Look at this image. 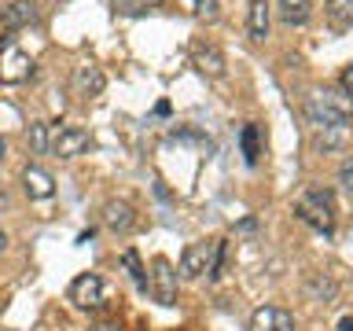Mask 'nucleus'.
I'll list each match as a JSON object with an SVG mask.
<instances>
[{
	"label": "nucleus",
	"mask_w": 353,
	"mask_h": 331,
	"mask_svg": "<svg viewBox=\"0 0 353 331\" xmlns=\"http://www.w3.org/2000/svg\"><path fill=\"white\" fill-rule=\"evenodd\" d=\"M294 217L313 225L316 232H324V236H331V228H335V195L327 188H313L309 195H302L294 203Z\"/></svg>",
	"instance_id": "f257e3e1"
},
{
	"label": "nucleus",
	"mask_w": 353,
	"mask_h": 331,
	"mask_svg": "<svg viewBox=\"0 0 353 331\" xmlns=\"http://www.w3.org/2000/svg\"><path fill=\"white\" fill-rule=\"evenodd\" d=\"M305 114L316 121V126H346L353 118V99L350 96H335V92H313L305 103Z\"/></svg>",
	"instance_id": "f03ea898"
},
{
	"label": "nucleus",
	"mask_w": 353,
	"mask_h": 331,
	"mask_svg": "<svg viewBox=\"0 0 353 331\" xmlns=\"http://www.w3.org/2000/svg\"><path fill=\"white\" fill-rule=\"evenodd\" d=\"M88 132L85 129H77V126H59L48 137V151L55 154V159H74V154H81L88 148Z\"/></svg>",
	"instance_id": "7ed1b4c3"
},
{
	"label": "nucleus",
	"mask_w": 353,
	"mask_h": 331,
	"mask_svg": "<svg viewBox=\"0 0 353 331\" xmlns=\"http://www.w3.org/2000/svg\"><path fill=\"white\" fill-rule=\"evenodd\" d=\"M151 294L159 305H176V272L165 258H154V272H151Z\"/></svg>",
	"instance_id": "20e7f679"
},
{
	"label": "nucleus",
	"mask_w": 353,
	"mask_h": 331,
	"mask_svg": "<svg viewBox=\"0 0 353 331\" xmlns=\"http://www.w3.org/2000/svg\"><path fill=\"white\" fill-rule=\"evenodd\" d=\"M70 302H74L77 309H96V305H103V280H99L96 272L77 276V280L70 283Z\"/></svg>",
	"instance_id": "39448f33"
},
{
	"label": "nucleus",
	"mask_w": 353,
	"mask_h": 331,
	"mask_svg": "<svg viewBox=\"0 0 353 331\" xmlns=\"http://www.w3.org/2000/svg\"><path fill=\"white\" fill-rule=\"evenodd\" d=\"M22 188H26V195L30 199H52L55 195V181H52V173L48 170H41V166H26L22 170Z\"/></svg>",
	"instance_id": "423d86ee"
},
{
	"label": "nucleus",
	"mask_w": 353,
	"mask_h": 331,
	"mask_svg": "<svg viewBox=\"0 0 353 331\" xmlns=\"http://www.w3.org/2000/svg\"><path fill=\"white\" fill-rule=\"evenodd\" d=\"M103 225L110 232H121V236H125V232L137 225V210H132L125 199H110V203L103 206Z\"/></svg>",
	"instance_id": "0eeeda50"
},
{
	"label": "nucleus",
	"mask_w": 353,
	"mask_h": 331,
	"mask_svg": "<svg viewBox=\"0 0 353 331\" xmlns=\"http://www.w3.org/2000/svg\"><path fill=\"white\" fill-rule=\"evenodd\" d=\"M30 74V55H22L15 44H4V55H0V81H22Z\"/></svg>",
	"instance_id": "6e6552de"
},
{
	"label": "nucleus",
	"mask_w": 353,
	"mask_h": 331,
	"mask_svg": "<svg viewBox=\"0 0 353 331\" xmlns=\"http://www.w3.org/2000/svg\"><path fill=\"white\" fill-rule=\"evenodd\" d=\"M192 59H195V66H199L203 74L225 77V55H221L217 44H203V41H199L195 48H192Z\"/></svg>",
	"instance_id": "1a4fd4ad"
},
{
	"label": "nucleus",
	"mask_w": 353,
	"mask_h": 331,
	"mask_svg": "<svg viewBox=\"0 0 353 331\" xmlns=\"http://www.w3.org/2000/svg\"><path fill=\"white\" fill-rule=\"evenodd\" d=\"M33 19H37V8H33V0H11V4L4 8V15H0V26L11 33V30L30 26Z\"/></svg>",
	"instance_id": "9d476101"
},
{
	"label": "nucleus",
	"mask_w": 353,
	"mask_h": 331,
	"mask_svg": "<svg viewBox=\"0 0 353 331\" xmlns=\"http://www.w3.org/2000/svg\"><path fill=\"white\" fill-rule=\"evenodd\" d=\"M247 26H250V37H254V41H265V37H269V0H250Z\"/></svg>",
	"instance_id": "9b49d317"
},
{
	"label": "nucleus",
	"mask_w": 353,
	"mask_h": 331,
	"mask_svg": "<svg viewBox=\"0 0 353 331\" xmlns=\"http://www.w3.org/2000/svg\"><path fill=\"white\" fill-rule=\"evenodd\" d=\"M103 74H99V66H77V74H74V88H77V96H96V92H103Z\"/></svg>",
	"instance_id": "f8f14e48"
},
{
	"label": "nucleus",
	"mask_w": 353,
	"mask_h": 331,
	"mask_svg": "<svg viewBox=\"0 0 353 331\" xmlns=\"http://www.w3.org/2000/svg\"><path fill=\"white\" fill-rule=\"evenodd\" d=\"M309 0H280V19L283 26H305L309 22Z\"/></svg>",
	"instance_id": "ddd939ff"
},
{
	"label": "nucleus",
	"mask_w": 353,
	"mask_h": 331,
	"mask_svg": "<svg viewBox=\"0 0 353 331\" xmlns=\"http://www.w3.org/2000/svg\"><path fill=\"white\" fill-rule=\"evenodd\" d=\"M350 143V129L346 126H331L316 137V151H342Z\"/></svg>",
	"instance_id": "4468645a"
},
{
	"label": "nucleus",
	"mask_w": 353,
	"mask_h": 331,
	"mask_svg": "<svg viewBox=\"0 0 353 331\" xmlns=\"http://www.w3.org/2000/svg\"><path fill=\"white\" fill-rule=\"evenodd\" d=\"M309 294H316L320 302H335V294H339V283L331 280V276H309Z\"/></svg>",
	"instance_id": "2eb2a0df"
},
{
	"label": "nucleus",
	"mask_w": 353,
	"mask_h": 331,
	"mask_svg": "<svg viewBox=\"0 0 353 331\" xmlns=\"http://www.w3.org/2000/svg\"><path fill=\"white\" fill-rule=\"evenodd\" d=\"M121 265H125V269H129V276H132V283H137L140 287V291H148V276H143V269H140V258H137V250H125V254H121Z\"/></svg>",
	"instance_id": "dca6fc26"
},
{
	"label": "nucleus",
	"mask_w": 353,
	"mask_h": 331,
	"mask_svg": "<svg viewBox=\"0 0 353 331\" xmlns=\"http://www.w3.org/2000/svg\"><path fill=\"white\" fill-rule=\"evenodd\" d=\"M327 15L339 26H353V0H327Z\"/></svg>",
	"instance_id": "f3484780"
},
{
	"label": "nucleus",
	"mask_w": 353,
	"mask_h": 331,
	"mask_svg": "<svg viewBox=\"0 0 353 331\" xmlns=\"http://www.w3.org/2000/svg\"><path fill=\"white\" fill-rule=\"evenodd\" d=\"M30 148H33V154L48 151V126L44 121H30Z\"/></svg>",
	"instance_id": "a211bd4d"
},
{
	"label": "nucleus",
	"mask_w": 353,
	"mask_h": 331,
	"mask_svg": "<svg viewBox=\"0 0 353 331\" xmlns=\"http://www.w3.org/2000/svg\"><path fill=\"white\" fill-rule=\"evenodd\" d=\"M243 159L258 162V126H243Z\"/></svg>",
	"instance_id": "6ab92c4d"
},
{
	"label": "nucleus",
	"mask_w": 353,
	"mask_h": 331,
	"mask_svg": "<svg viewBox=\"0 0 353 331\" xmlns=\"http://www.w3.org/2000/svg\"><path fill=\"white\" fill-rule=\"evenodd\" d=\"M272 320H276V305H261V309H254V317H250V331H269V328H272Z\"/></svg>",
	"instance_id": "aec40b11"
},
{
	"label": "nucleus",
	"mask_w": 353,
	"mask_h": 331,
	"mask_svg": "<svg viewBox=\"0 0 353 331\" xmlns=\"http://www.w3.org/2000/svg\"><path fill=\"white\" fill-rule=\"evenodd\" d=\"M159 4H162V0H114V8L125 11V15H140V11L159 8Z\"/></svg>",
	"instance_id": "412c9836"
},
{
	"label": "nucleus",
	"mask_w": 353,
	"mask_h": 331,
	"mask_svg": "<svg viewBox=\"0 0 353 331\" xmlns=\"http://www.w3.org/2000/svg\"><path fill=\"white\" fill-rule=\"evenodd\" d=\"M195 15L203 19V22H214L221 15V8H217V0H195Z\"/></svg>",
	"instance_id": "4be33fe9"
},
{
	"label": "nucleus",
	"mask_w": 353,
	"mask_h": 331,
	"mask_svg": "<svg viewBox=\"0 0 353 331\" xmlns=\"http://www.w3.org/2000/svg\"><path fill=\"white\" fill-rule=\"evenodd\" d=\"M269 331H298V328H294V317L287 313V309H276V320H272Z\"/></svg>",
	"instance_id": "5701e85b"
},
{
	"label": "nucleus",
	"mask_w": 353,
	"mask_h": 331,
	"mask_svg": "<svg viewBox=\"0 0 353 331\" xmlns=\"http://www.w3.org/2000/svg\"><path fill=\"white\" fill-rule=\"evenodd\" d=\"M339 184L353 195V162H342V170H339Z\"/></svg>",
	"instance_id": "b1692460"
},
{
	"label": "nucleus",
	"mask_w": 353,
	"mask_h": 331,
	"mask_svg": "<svg viewBox=\"0 0 353 331\" xmlns=\"http://www.w3.org/2000/svg\"><path fill=\"white\" fill-rule=\"evenodd\" d=\"M339 85H342V96H350V99H353V63L346 66V70H342Z\"/></svg>",
	"instance_id": "393cba45"
},
{
	"label": "nucleus",
	"mask_w": 353,
	"mask_h": 331,
	"mask_svg": "<svg viewBox=\"0 0 353 331\" xmlns=\"http://www.w3.org/2000/svg\"><path fill=\"white\" fill-rule=\"evenodd\" d=\"M92 331H121V324H118V320H99Z\"/></svg>",
	"instance_id": "a878e982"
},
{
	"label": "nucleus",
	"mask_w": 353,
	"mask_h": 331,
	"mask_svg": "<svg viewBox=\"0 0 353 331\" xmlns=\"http://www.w3.org/2000/svg\"><path fill=\"white\" fill-rule=\"evenodd\" d=\"M339 331H353V317H342L339 320Z\"/></svg>",
	"instance_id": "bb28decb"
},
{
	"label": "nucleus",
	"mask_w": 353,
	"mask_h": 331,
	"mask_svg": "<svg viewBox=\"0 0 353 331\" xmlns=\"http://www.w3.org/2000/svg\"><path fill=\"white\" fill-rule=\"evenodd\" d=\"M4 154H8V143H4V140H0V162H4Z\"/></svg>",
	"instance_id": "cd10ccee"
},
{
	"label": "nucleus",
	"mask_w": 353,
	"mask_h": 331,
	"mask_svg": "<svg viewBox=\"0 0 353 331\" xmlns=\"http://www.w3.org/2000/svg\"><path fill=\"white\" fill-rule=\"evenodd\" d=\"M8 247V236H4V228H0V250H4Z\"/></svg>",
	"instance_id": "c85d7f7f"
}]
</instances>
